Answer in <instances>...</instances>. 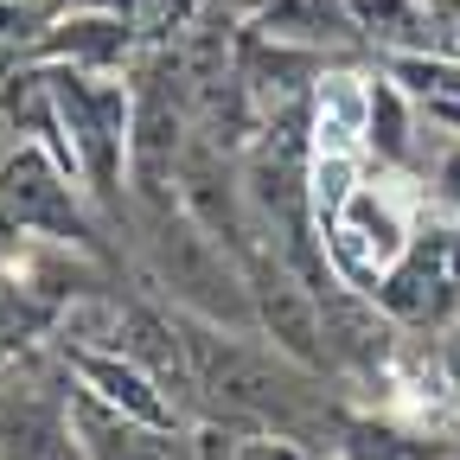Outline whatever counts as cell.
<instances>
[{
  "label": "cell",
  "instance_id": "cell-1",
  "mask_svg": "<svg viewBox=\"0 0 460 460\" xmlns=\"http://www.w3.org/2000/svg\"><path fill=\"white\" fill-rule=\"evenodd\" d=\"M154 275L192 320L237 326V332L256 326L250 275L237 269V256L224 250L217 230H205L186 205H154Z\"/></svg>",
  "mask_w": 460,
  "mask_h": 460
},
{
  "label": "cell",
  "instance_id": "cell-2",
  "mask_svg": "<svg viewBox=\"0 0 460 460\" xmlns=\"http://www.w3.org/2000/svg\"><path fill=\"white\" fill-rule=\"evenodd\" d=\"M58 128L71 141V166L90 186V199H115L128 186V128H135V96L109 71H77V65H45Z\"/></svg>",
  "mask_w": 460,
  "mask_h": 460
},
{
  "label": "cell",
  "instance_id": "cell-3",
  "mask_svg": "<svg viewBox=\"0 0 460 460\" xmlns=\"http://www.w3.org/2000/svg\"><path fill=\"white\" fill-rule=\"evenodd\" d=\"M422 230L416 217V199L410 186L396 180V166L377 172V180H358L352 199L339 205V217L320 230V243H326V275L332 281H352V288H371L384 281V269L410 250V237Z\"/></svg>",
  "mask_w": 460,
  "mask_h": 460
},
{
  "label": "cell",
  "instance_id": "cell-4",
  "mask_svg": "<svg viewBox=\"0 0 460 460\" xmlns=\"http://www.w3.org/2000/svg\"><path fill=\"white\" fill-rule=\"evenodd\" d=\"M0 211L20 237H45V243H71V250H96V224L84 205V180L65 172L45 141H20L0 160Z\"/></svg>",
  "mask_w": 460,
  "mask_h": 460
},
{
  "label": "cell",
  "instance_id": "cell-5",
  "mask_svg": "<svg viewBox=\"0 0 460 460\" xmlns=\"http://www.w3.org/2000/svg\"><path fill=\"white\" fill-rule=\"evenodd\" d=\"M371 301L396 326H441L460 307V237H454V217L416 230L410 250H402L384 269V281L371 288Z\"/></svg>",
  "mask_w": 460,
  "mask_h": 460
},
{
  "label": "cell",
  "instance_id": "cell-6",
  "mask_svg": "<svg viewBox=\"0 0 460 460\" xmlns=\"http://www.w3.org/2000/svg\"><path fill=\"white\" fill-rule=\"evenodd\" d=\"M250 295H256V332L275 345V352L295 358L301 371H326L332 320L320 307V288H301L288 262H269L262 275H250Z\"/></svg>",
  "mask_w": 460,
  "mask_h": 460
},
{
  "label": "cell",
  "instance_id": "cell-7",
  "mask_svg": "<svg viewBox=\"0 0 460 460\" xmlns=\"http://www.w3.org/2000/svg\"><path fill=\"white\" fill-rule=\"evenodd\" d=\"M65 410H71L84 460H192V435L160 429V422H135V416L109 410V402H96L77 384L65 390Z\"/></svg>",
  "mask_w": 460,
  "mask_h": 460
},
{
  "label": "cell",
  "instance_id": "cell-8",
  "mask_svg": "<svg viewBox=\"0 0 460 460\" xmlns=\"http://www.w3.org/2000/svg\"><path fill=\"white\" fill-rule=\"evenodd\" d=\"M71 384L90 390L96 402L109 410H122L135 422H160V429H180V410H172V390L135 365L128 352H115V345H71Z\"/></svg>",
  "mask_w": 460,
  "mask_h": 460
},
{
  "label": "cell",
  "instance_id": "cell-9",
  "mask_svg": "<svg viewBox=\"0 0 460 460\" xmlns=\"http://www.w3.org/2000/svg\"><path fill=\"white\" fill-rule=\"evenodd\" d=\"M128 51V20L122 13H65L39 32L45 65H77V71H115Z\"/></svg>",
  "mask_w": 460,
  "mask_h": 460
},
{
  "label": "cell",
  "instance_id": "cell-10",
  "mask_svg": "<svg viewBox=\"0 0 460 460\" xmlns=\"http://www.w3.org/2000/svg\"><path fill=\"white\" fill-rule=\"evenodd\" d=\"M365 122H371V77H358V71L314 77V147L365 154Z\"/></svg>",
  "mask_w": 460,
  "mask_h": 460
},
{
  "label": "cell",
  "instance_id": "cell-11",
  "mask_svg": "<svg viewBox=\"0 0 460 460\" xmlns=\"http://www.w3.org/2000/svg\"><path fill=\"white\" fill-rule=\"evenodd\" d=\"M416 96L402 90L390 71L377 77L371 71V122H365V154L377 160V166H410V154H416Z\"/></svg>",
  "mask_w": 460,
  "mask_h": 460
},
{
  "label": "cell",
  "instance_id": "cell-12",
  "mask_svg": "<svg viewBox=\"0 0 460 460\" xmlns=\"http://www.w3.org/2000/svg\"><path fill=\"white\" fill-rule=\"evenodd\" d=\"M345 13H352V26L390 51H429L435 45V13L422 7V0H345Z\"/></svg>",
  "mask_w": 460,
  "mask_h": 460
},
{
  "label": "cell",
  "instance_id": "cell-13",
  "mask_svg": "<svg viewBox=\"0 0 460 460\" xmlns=\"http://www.w3.org/2000/svg\"><path fill=\"white\" fill-rule=\"evenodd\" d=\"M192 460H314L295 435L275 429H192Z\"/></svg>",
  "mask_w": 460,
  "mask_h": 460
},
{
  "label": "cell",
  "instance_id": "cell-14",
  "mask_svg": "<svg viewBox=\"0 0 460 460\" xmlns=\"http://www.w3.org/2000/svg\"><path fill=\"white\" fill-rule=\"evenodd\" d=\"M384 71L416 102H460V51H390Z\"/></svg>",
  "mask_w": 460,
  "mask_h": 460
},
{
  "label": "cell",
  "instance_id": "cell-15",
  "mask_svg": "<svg viewBox=\"0 0 460 460\" xmlns=\"http://www.w3.org/2000/svg\"><path fill=\"white\" fill-rule=\"evenodd\" d=\"M45 320H51V307L32 295V288H26V281H20L7 262H0V365H7V358H20Z\"/></svg>",
  "mask_w": 460,
  "mask_h": 460
},
{
  "label": "cell",
  "instance_id": "cell-16",
  "mask_svg": "<svg viewBox=\"0 0 460 460\" xmlns=\"http://www.w3.org/2000/svg\"><path fill=\"white\" fill-rule=\"evenodd\" d=\"M345 460H441V441L390 422H345Z\"/></svg>",
  "mask_w": 460,
  "mask_h": 460
},
{
  "label": "cell",
  "instance_id": "cell-17",
  "mask_svg": "<svg viewBox=\"0 0 460 460\" xmlns=\"http://www.w3.org/2000/svg\"><path fill=\"white\" fill-rule=\"evenodd\" d=\"M429 199L447 217H460V135H447V128H441V154L429 166Z\"/></svg>",
  "mask_w": 460,
  "mask_h": 460
},
{
  "label": "cell",
  "instance_id": "cell-18",
  "mask_svg": "<svg viewBox=\"0 0 460 460\" xmlns=\"http://www.w3.org/2000/svg\"><path fill=\"white\" fill-rule=\"evenodd\" d=\"M441 377H447V390H454V402H460V326H454L447 345H441Z\"/></svg>",
  "mask_w": 460,
  "mask_h": 460
}]
</instances>
